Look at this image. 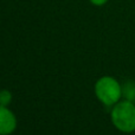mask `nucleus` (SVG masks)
I'll return each instance as SVG.
<instances>
[{
	"mask_svg": "<svg viewBox=\"0 0 135 135\" xmlns=\"http://www.w3.org/2000/svg\"><path fill=\"white\" fill-rule=\"evenodd\" d=\"M112 122L122 133L135 132V103L119 101L112 109Z\"/></svg>",
	"mask_w": 135,
	"mask_h": 135,
	"instance_id": "nucleus-1",
	"label": "nucleus"
},
{
	"mask_svg": "<svg viewBox=\"0 0 135 135\" xmlns=\"http://www.w3.org/2000/svg\"><path fill=\"white\" fill-rule=\"evenodd\" d=\"M95 94L97 98L107 107L115 105L122 96V86L114 77L103 76L96 82Z\"/></svg>",
	"mask_w": 135,
	"mask_h": 135,
	"instance_id": "nucleus-2",
	"label": "nucleus"
},
{
	"mask_svg": "<svg viewBox=\"0 0 135 135\" xmlns=\"http://www.w3.org/2000/svg\"><path fill=\"white\" fill-rule=\"evenodd\" d=\"M17 128V117L7 107L0 105V135H9Z\"/></svg>",
	"mask_w": 135,
	"mask_h": 135,
	"instance_id": "nucleus-3",
	"label": "nucleus"
},
{
	"mask_svg": "<svg viewBox=\"0 0 135 135\" xmlns=\"http://www.w3.org/2000/svg\"><path fill=\"white\" fill-rule=\"evenodd\" d=\"M122 96L124 100L135 103V81H127L122 85Z\"/></svg>",
	"mask_w": 135,
	"mask_h": 135,
	"instance_id": "nucleus-4",
	"label": "nucleus"
},
{
	"mask_svg": "<svg viewBox=\"0 0 135 135\" xmlns=\"http://www.w3.org/2000/svg\"><path fill=\"white\" fill-rule=\"evenodd\" d=\"M12 102V94L9 90L2 89L0 90V105L8 107V104Z\"/></svg>",
	"mask_w": 135,
	"mask_h": 135,
	"instance_id": "nucleus-5",
	"label": "nucleus"
},
{
	"mask_svg": "<svg viewBox=\"0 0 135 135\" xmlns=\"http://www.w3.org/2000/svg\"><path fill=\"white\" fill-rule=\"evenodd\" d=\"M89 1L93 5H95V6H103V5H105L108 2V0H89Z\"/></svg>",
	"mask_w": 135,
	"mask_h": 135,
	"instance_id": "nucleus-6",
	"label": "nucleus"
}]
</instances>
